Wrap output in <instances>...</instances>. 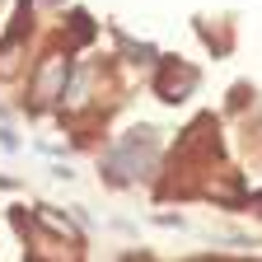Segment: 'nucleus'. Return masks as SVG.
Wrapping results in <instances>:
<instances>
[{"label":"nucleus","mask_w":262,"mask_h":262,"mask_svg":"<svg viewBox=\"0 0 262 262\" xmlns=\"http://www.w3.org/2000/svg\"><path fill=\"white\" fill-rule=\"evenodd\" d=\"M56 80H61V61H47V71H42V80H38V98H56V94H52Z\"/></svg>","instance_id":"obj_1"}]
</instances>
